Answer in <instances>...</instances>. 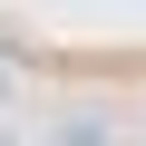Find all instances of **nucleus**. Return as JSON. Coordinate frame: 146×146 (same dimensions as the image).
Returning a JSON list of instances; mask_svg holds the SVG:
<instances>
[{
  "instance_id": "nucleus-1",
  "label": "nucleus",
  "mask_w": 146,
  "mask_h": 146,
  "mask_svg": "<svg viewBox=\"0 0 146 146\" xmlns=\"http://www.w3.org/2000/svg\"><path fill=\"white\" fill-rule=\"evenodd\" d=\"M0 146H10V136H0Z\"/></svg>"
}]
</instances>
